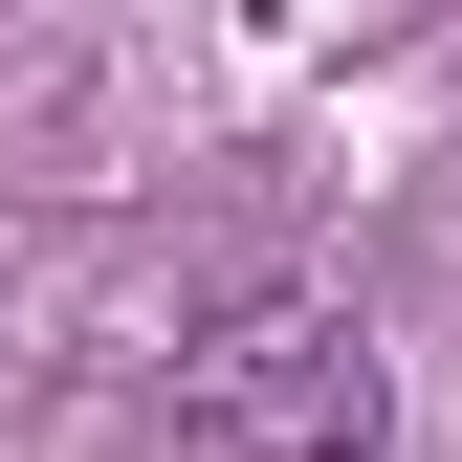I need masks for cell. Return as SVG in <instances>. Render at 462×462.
Masks as SVG:
<instances>
[{"instance_id":"cell-1","label":"cell","mask_w":462,"mask_h":462,"mask_svg":"<svg viewBox=\"0 0 462 462\" xmlns=\"http://www.w3.org/2000/svg\"><path fill=\"white\" fill-rule=\"evenodd\" d=\"M177 440L199 462H374L396 440V374H374V330L330 309V286H243V309H199V353H177Z\"/></svg>"}]
</instances>
